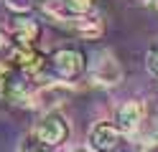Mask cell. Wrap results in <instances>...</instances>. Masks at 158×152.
Masks as SVG:
<instances>
[{"mask_svg": "<svg viewBox=\"0 0 158 152\" xmlns=\"http://www.w3.org/2000/svg\"><path fill=\"white\" fill-rule=\"evenodd\" d=\"M84 71V56L74 48H59L48 58V74H54V81H74Z\"/></svg>", "mask_w": 158, "mask_h": 152, "instance_id": "obj_1", "label": "cell"}, {"mask_svg": "<svg viewBox=\"0 0 158 152\" xmlns=\"http://www.w3.org/2000/svg\"><path fill=\"white\" fill-rule=\"evenodd\" d=\"M33 134H36V139L41 142V145L59 147L69 137V124H66V119L59 114V111H44V117L36 122Z\"/></svg>", "mask_w": 158, "mask_h": 152, "instance_id": "obj_2", "label": "cell"}, {"mask_svg": "<svg viewBox=\"0 0 158 152\" xmlns=\"http://www.w3.org/2000/svg\"><path fill=\"white\" fill-rule=\"evenodd\" d=\"M89 79L100 86H117L123 81V66L110 51H102L100 56L94 58L92 71H89Z\"/></svg>", "mask_w": 158, "mask_h": 152, "instance_id": "obj_3", "label": "cell"}, {"mask_svg": "<svg viewBox=\"0 0 158 152\" xmlns=\"http://www.w3.org/2000/svg\"><path fill=\"white\" fill-rule=\"evenodd\" d=\"M66 96H69V86H66V81H46V84H44V86L31 96V104H28V107L54 111V107H59Z\"/></svg>", "mask_w": 158, "mask_h": 152, "instance_id": "obj_4", "label": "cell"}, {"mask_svg": "<svg viewBox=\"0 0 158 152\" xmlns=\"http://www.w3.org/2000/svg\"><path fill=\"white\" fill-rule=\"evenodd\" d=\"M120 139V127L112 122H97L89 129V147L94 152H112Z\"/></svg>", "mask_w": 158, "mask_h": 152, "instance_id": "obj_5", "label": "cell"}, {"mask_svg": "<svg viewBox=\"0 0 158 152\" xmlns=\"http://www.w3.org/2000/svg\"><path fill=\"white\" fill-rule=\"evenodd\" d=\"M143 114H145V111H143L140 101H125V104L117 109V127H120V132L133 134V132L140 127Z\"/></svg>", "mask_w": 158, "mask_h": 152, "instance_id": "obj_6", "label": "cell"}, {"mask_svg": "<svg viewBox=\"0 0 158 152\" xmlns=\"http://www.w3.org/2000/svg\"><path fill=\"white\" fill-rule=\"evenodd\" d=\"M0 94H3L10 104H31V86H28V81L26 79H18V76H8V81L3 86H0Z\"/></svg>", "mask_w": 158, "mask_h": 152, "instance_id": "obj_7", "label": "cell"}, {"mask_svg": "<svg viewBox=\"0 0 158 152\" xmlns=\"http://www.w3.org/2000/svg\"><path fill=\"white\" fill-rule=\"evenodd\" d=\"M64 25H69L74 30V33H79L82 38L87 41H94V38H100L105 33V25H102V20L100 18H89V15H77V18H69Z\"/></svg>", "mask_w": 158, "mask_h": 152, "instance_id": "obj_8", "label": "cell"}, {"mask_svg": "<svg viewBox=\"0 0 158 152\" xmlns=\"http://www.w3.org/2000/svg\"><path fill=\"white\" fill-rule=\"evenodd\" d=\"M38 36H41V28L33 20H26V18H18L13 23V30H10V38L15 41V46H36Z\"/></svg>", "mask_w": 158, "mask_h": 152, "instance_id": "obj_9", "label": "cell"}, {"mask_svg": "<svg viewBox=\"0 0 158 152\" xmlns=\"http://www.w3.org/2000/svg\"><path fill=\"white\" fill-rule=\"evenodd\" d=\"M145 68H148V74H151V76L158 79V41L148 48V53H145Z\"/></svg>", "mask_w": 158, "mask_h": 152, "instance_id": "obj_10", "label": "cell"}, {"mask_svg": "<svg viewBox=\"0 0 158 152\" xmlns=\"http://www.w3.org/2000/svg\"><path fill=\"white\" fill-rule=\"evenodd\" d=\"M21 152H51V147L41 145V142L36 139V134H33V137H26V139H23V145H21Z\"/></svg>", "mask_w": 158, "mask_h": 152, "instance_id": "obj_11", "label": "cell"}, {"mask_svg": "<svg viewBox=\"0 0 158 152\" xmlns=\"http://www.w3.org/2000/svg\"><path fill=\"white\" fill-rule=\"evenodd\" d=\"M112 152H145V147L140 142H135V139H120Z\"/></svg>", "mask_w": 158, "mask_h": 152, "instance_id": "obj_12", "label": "cell"}, {"mask_svg": "<svg viewBox=\"0 0 158 152\" xmlns=\"http://www.w3.org/2000/svg\"><path fill=\"white\" fill-rule=\"evenodd\" d=\"M5 5L10 10H15V13H28L33 8V0H5Z\"/></svg>", "mask_w": 158, "mask_h": 152, "instance_id": "obj_13", "label": "cell"}, {"mask_svg": "<svg viewBox=\"0 0 158 152\" xmlns=\"http://www.w3.org/2000/svg\"><path fill=\"white\" fill-rule=\"evenodd\" d=\"M5 51H13L10 48V36L5 30H0V53H5Z\"/></svg>", "mask_w": 158, "mask_h": 152, "instance_id": "obj_14", "label": "cell"}, {"mask_svg": "<svg viewBox=\"0 0 158 152\" xmlns=\"http://www.w3.org/2000/svg\"><path fill=\"white\" fill-rule=\"evenodd\" d=\"M145 152H158V145H151V147H145Z\"/></svg>", "mask_w": 158, "mask_h": 152, "instance_id": "obj_15", "label": "cell"}, {"mask_svg": "<svg viewBox=\"0 0 158 152\" xmlns=\"http://www.w3.org/2000/svg\"><path fill=\"white\" fill-rule=\"evenodd\" d=\"M74 152H89V150H74Z\"/></svg>", "mask_w": 158, "mask_h": 152, "instance_id": "obj_16", "label": "cell"}, {"mask_svg": "<svg viewBox=\"0 0 158 152\" xmlns=\"http://www.w3.org/2000/svg\"><path fill=\"white\" fill-rule=\"evenodd\" d=\"M138 3H151V0H138Z\"/></svg>", "mask_w": 158, "mask_h": 152, "instance_id": "obj_17", "label": "cell"}, {"mask_svg": "<svg viewBox=\"0 0 158 152\" xmlns=\"http://www.w3.org/2000/svg\"><path fill=\"white\" fill-rule=\"evenodd\" d=\"M156 8H158V0H156Z\"/></svg>", "mask_w": 158, "mask_h": 152, "instance_id": "obj_18", "label": "cell"}]
</instances>
